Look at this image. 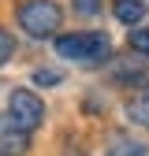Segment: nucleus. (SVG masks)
<instances>
[{
	"mask_svg": "<svg viewBox=\"0 0 149 156\" xmlns=\"http://www.w3.org/2000/svg\"><path fill=\"white\" fill-rule=\"evenodd\" d=\"M60 19H64V11H60L56 0H26V4L19 8V23H23V30L34 34V37L56 34L60 30Z\"/></svg>",
	"mask_w": 149,
	"mask_h": 156,
	"instance_id": "nucleus-1",
	"label": "nucleus"
},
{
	"mask_svg": "<svg viewBox=\"0 0 149 156\" xmlns=\"http://www.w3.org/2000/svg\"><path fill=\"white\" fill-rule=\"evenodd\" d=\"M64 60H78V63H101L108 56V37L104 34H67L56 41Z\"/></svg>",
	"mask_w": 149,
	"mask_h": 156,
	"instance_id": "nucleus-2",
	"label": "nucleus"
},
{
	"mask_svg": "<svg viewBox=\"0 0 149 156\" xmlns=\"http://www.w3.org/2000/svg\"><path fill=\"white\" fill-rule=\"evenodd\" d=\"M8 112H11V126L23 130V134H30L34 126H41V119H45V104L37 101L30 89H15L11 101H8Z\"/></svg>",
	"mask_w": 149,
	"mask_h": 156,
	"instance_id": "nucleus-3",
	"label": "nucleus"
},
{
	"mask_svg": "<svg viewBox=\"0 0 149 156\" xmlns=\"http://www.w3.org/2000/svg\"><path fill=\"white\" fill-rule=\"evenodd\" d=\"M30 149V138L23 130H15V126H4L0 130V156H19V152H26Z\"/></svg>",
	"mask_w": 149,
	"mask_h": 156,
	"instance_id": "nucleus-4",
	"label": "nucleus"
},
{
	"mask_svg": "<svg viewBox=\"0 0 149 156\" xmlns=\"http://www.w3.org/2000/svg\"><path fill=\"white\" fill-rule=\"evenodd\" d=\"M127 115H130V123H138V126H149V89L134 93V101L127 104Z\"/></svg>",
	"mask_w": 149,
	"mask_h": 156,
	"instance_id": "nucleus-5",
	"label": "nucleus"
},
{
	"mask_svg": "<svg viewBox=\"0 0 149 156\" xmlns=\"http://www.w3.org/2000/svg\"><path fill=\"white\" fill-rule=\"evenodd\" d=\"M142 15H145L142 0H116V19H119V23L138 26V19H142Z\"/></svg>",
	"mask_w": 149,
	"mask_h": 156,
	"instance_id": "nucleus-6",
	"label": "nucleus"
},
{
	"mask_svg": "<svg viewBox=\"0 0 149 156\" xmlns=\"http://www.w3.org/2000/svg\"><path fill=\"white\" fill-rule=\"evenodd\" d=\"M108 156H145V145L123 138V134H112V149H108Z\"/></svg>",
	"mask_w": 149,
	"mask_h": 156,
	"instance_id": "nucleus-7",
	"label": "nucleus"
},
{
	"mask_svg": "<svg viewBox=\"0 0 149 156\" xmlns=\"http://www.w3.org/2000/svg\"><path fill=\"white\" fill-rule=\"evenodd\" d=\"M130 48L134 52H142V56H149V30H130Z\"/></svg>",
	"mask_w": 149,
	"mask_h": 156,
	"instance_id": "nucleus-8",
	"label": "nucleus"
},
{
	"mask_svg": "<svg viewBox=\"0 0 149 156\" xmlns=\"http://www.w3.org/2000/svg\"><path fill=\"white\" fill-rule=\"evenodd\" d=\"M11 52H15V37H11L8 30H0V67L11 60Z\"/></svg>",
	"mask_w": 149,
	"mask_h": 156,
	"instance_id": "nucleus-9",
	"label": "nucleus"
},
{
	"mask_svg": "<svg viewBox=\"0 0 149 156\" xmlns=\"http://www.w3.org/2000/svg\"><path fill=\"white\" fill-rule=\"evenodd\" d=\"M60 78H64L60 71H45V67H41V71H34V82H37V86H56Z\"/></svg>",
	"mask_w": 149,
	"mask_h": 156,
	"instance_id": "nucleus-10",
	"label": "nucleus"
},
{
	"mask_svg": "<svg viewBox=\"0 0 149 156\" xmlns=\"http://www.w3.org/2000/svg\"><path fill=\"white\" fill-rule=\"evenodd\" d=\"M97 8H101V0H74V11L78 15H93Z\"/></svg>",
	"mask_w": 149,
	"mask_h": 156,
	"instance_id": "nucleus-11",
	"label": "nucleus"
}]
</instances>
